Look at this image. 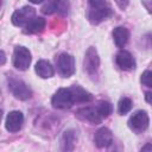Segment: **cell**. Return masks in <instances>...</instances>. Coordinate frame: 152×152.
Returning <instances> with one entry per match:
<instances>
[{"label":"cell","instance_id":"cell-11","mask_svg":"<svg viewBox=\"0 0 152 152\" xmlns=\"http://www.w3.org/2000/svg\"><path fill=\"white\" fill-rule=\"evenodd\" d=\"M115 62H116V64H118V66L120 69L126 70V71L133 70L135 68V59H134V57L131 55V52H128L126 50H120L116 53Z\"/></svg>","mask_w":152,"mask_h":152},{"label":"cell","instance_id":"cell-3","mask_svg":"<svg viewBox=\"0 0 152 152\" xmlns=\"http://www.w3.org/2000/svg\"><path fill=\"white\" fill-rule=\"evenodd\" d=\"M31 52L28 51V49H26L25 46L21 45H17L14 48L13 51V65L21 71H25L28 69L30 64H31Z\"/></svg>","mask_w":152,"mask_h":152},{"label":"cell","instance_id":"cell-1","mask_svg":"<svg viewBox=\"0 0 152 152\" xmlns=\"http://www.w3.org/2000/svg\"><path fill=\"white\" fill-rule=\"evenodd\" d=\"M8 89L14 95V97L23 100V101H25L32 96L31 88L20 78L8 77Z\"/></svg>","mask_w":152,"mask_h":152},{"label":"cell","instance_id":"cell-25","mask_svg":"<svg viewBox=\"0 0 152 152\" xmlns=\"http://www.w3.org/2000/svg\"><path fill=\"white\" fill-rule=\"evenodd\" d=\"M145 100L147 103H150L152 106V91H146L145 93Z\"/></svg>","mask_w":152,"mask_h":152},{"label":"cell","instance_id":"cell-24","mask_svg":"<svg viewBox=\"0 0 152 152\" xmlns=\"http://www.w3.org/2000/svg\"><path fill=\"white\" fill-rule=\"evenodd\" d=\"M141 2L144 5V7L147 10V12L152 14V0H141Z\"/></svg>","mask_w":152,"mask_h":152},{"label":"cell","instance_id":"cell-14","mask_svg":"<svg viewBox=\"0 0 152 152\" xmlns=\"http://www.w3.org/2000/svg\"><path fill=\"white\" fill-rule=\"evenodd\" d=\"M70 90L72 93L75 103H88L93 101V95L80 86H72L70 87Z\"/></svg>","mask_w":152,"mask_h":152},{"label":"cell","instance_id":"cell-12","mask_svg":"<svg viewBox=\"0 0 152 152\" xmlns=\"http://www.w3.org/2000/svg\"><path fill=\"white\" fill-rule=\"evenodd\" d=\"M94 142L99 148L108 147L113 142V134L107 127H101L95 132Z\"/></svg>","mask_w":152,"mask_h":152},{"label":"cell","instance_id":"cell-26","mask_svg":"<svg viewBox=\"0 0 152 152\" xmlns=\"http://www.w3.org/2000/svg\"><path fill=\"white\" fill-rule=\"evenodd\" d=\"M145 150H152V145H151V144H147L146 146H144V147L141 148V151H145Z\"/></svg>","mask_w":152,"mask_h":152},{"label":"cell","instance_id":"cell-6","mask_svg":"<svg viewBox=\"0 0 152 152\" xmlns=\"http://www.w3.org/2000/svg\"><path fill=\"white\" fill-rule=\"evenodd\" d=\"M148 115L145 110H137L131 115L128 119V127L135 132V133H141L148 127Z\"/></svg>","mask_w":152,"mask_h":152},{"label":"cell","instance_id":"cell-15","mask_svg":"<svg viewBox=\"0 0 152 152\" xmlns=\"http://www.w3.org/2000/svg\"><path fill=\"white\" fill-rule=\"evenodd\" d=\"M113 39L118 48H124L129 39V31L124 26H118L113 30Z\"/></svg>","mask_w":152,"mask_h":152},{"label":"cell","instance_id":"cell-4","mask_svg":"<svg viewBox=\"0 0 152 152\" xmlns=\"http://www.w3.org/2000/svg\"><path fill=\"white\" fill-rule=\"evenodd\" d=\"M36 17V10L31 6H24L14 11L11 17V21L15 26H26Z\"/></svg>","mask_w":152,"mask_h":152},{"label":"cell","instance_id":"cell-19","mask_svg":"<svg viewBox=\"0 0 152 152\" xmlns=\"http://www.w3.org/2000/svg\"><path fill=\"white\" fill-rule=\"evenodd\" d=\"M96 108H97V112H99V114L101 115L102 119L109 116L112 114V110H113V107L108 101H100L96 104Z\"/></svg>","mask_w":152,"mask_h":152},{"label":"cell","instance_id":"cell-5","mask_svg":"<svg viewBox=\"0 0 152 152\" xmlns=\"http://www.w3.org/2000/svg\"><path fill=\"white\" fill-rule=\"evenodd\" d=\"M57 69L58 72L63 76V77H70L74 75L75 72V59L71 55L63 52L58 56L57 61Z\"/></svg>","mask_w":152,"mask_h":152},{"label":"cell","instance_id":"cell-16","mask_svg":"<svg viewBox=\"0 0 152 152\" xmlns=\"http://www.w3.org/2000/svg\"><path fill=\"white\" fill-rule=\"evenodd\" d=\"M46 21L42 17H34L26 26H24V33L27 34H33V33H40L45 28Z\"/></svg>","mask_w":152,"mask_h":152},{"label":"cell","instance_id":"cell-20","mask_svg":"<svg viewBox=\"0 0 152 152\" xmlns=\"http://www.w3.org/2000/svg\"><path fill=\"white\" fill-rule=\"evenodd\" d=\"M131 109H132V101H131V99H128V97L120 99V101L118 103V112H119V114L120 115H125Z\"/></svg>","mask_w":152,"mask_h":152},{"label":"cell","instance_id":"cell-10","mask_svg":"<svg viewBox=\"0 0 152 152\" xmlns=\"http://www.w3.org/2000/svg\"><path fill=\"white\" fill-rule=\"evenodd\" d=\"M76 116L80 119V120H83V121H88L93 125H99L101 124V121L103 120L101 118V115L99 114L97 112V108L96 106L95 107H84V108H80L77 109V112L75 113Z\"/></svg>","mask_w":152,"mask_h":152},{"label":"cell","instance_id":"cell-7","mask_svg":"<svg viewBox=\"0 0 152 152\" xmlns=\"http://www.w3.org/2000/svg\"><path fill=\"white\" fill-rule=\"evenodd\" d=\"M83 65H84V70L89 74V75H94L96 74L99 66H100V57H99V53H97V50L94 48V46H90L86 55H84V62H83Z\"/></svg>","mask_w":152,"mask_h":152},{"label":"cell","instance_id":"cell-17","mask_svg":"<svg viewBox=\"0 0 152 152\" xmlns=\"http://www.w3.org/2000/svg\"><path fill=\"white\" fill-rule=\"evenodd\" d=\"M34 70L37 72V75L42 78H50L53 76L55 71H53V68L52 65L45 61V59H40L36 63V66H34Z\"/></svg>","mask_w":152,"mask_h":152},{"label":"cell","instance_id":"cell-8","mask_svg":"<svg viewBox=\"0 0 152 152\" xmlns=\"http://www.w3.org/2000/svg\"><path fill=\"white\" fill-rule=\"evenodd\" d=\"M23 124H24V115L19 110L10 112L5 120V127L11 133H15L20 131L23 127Z\"/></svg>","mask_w":152,"mask_h":152},{"label":"cell","instance_id":"cell-22","mask_svg":"<svg viewBox=\"0 0 152 152\" xmlns=\"http://www.w3.org/2000/svg\"><path fill=\"white\" fill-rule=\"evenodd\" d=\"M140 82L142 86L145 87H148V88H152V70H146L141 74V77H140Z\"/></svg>","mask_w":152,"mask_h":152},{"label":"cell","instance_id":"cell-23","mask_svg":"<svg viewBox=\"0 0 152 152\" xmlns=\"http://www.w3.org/2000/svg\"><path fill=\"white\" fill-rule=\"evenodd\" d=\"M114 1L119 6V8H121V10H125L129 4V0H114Z\"/></svg>","mask_w":152,"mask_h":152},{"label":"cell","instance_id":"cell-21","mask_svg":"<svg viewBox=\"0 0 152 152\" xmlns=\"http://www.w3.org/2000/svg\"><path fill=\"white\" fill-rule=\"evenodd\" d=\"M88 2L90 5V10H104L109 7L107 0H88Z\"/></svg>","mask_w":152,"mask_h":152},{"label":"cell","instance_id":"cell-13","mask_svg":"<svg viewBox=\"0 0 152 152\" xmlns=\"http://www.w3.org/2000/svg\"><path fill=\"white\" fill-rule=\"evenodd\" d=\"M88 19L91 24H100L101 21L108 19L109 17L113 15V11L110 7L104 8V10H89L88 12Z\"/></svg>","mask_w":152,"mask_h":152},{"label":"cell","instance_id":"cell-2","mask_svg":"<svg viewBox=\"0 0 152 152\" xmlns=\"http://www.w3.org/2000/svg\"><path fill=\"white\" fill-rule=\"evenodd\" d=\"M51 103L57 109L70 108L75 102L70 88H59L51 99Z\"/></svg>","mask_w":152,"mask_h":152},{"label":"cell","instance_id":"cell-9","mask_svg":"<svg viewBox=\"0 0 152 152\" xmlns=\"http://www.w3.org/2000/svg\"><path fill=\"white\" fill-rule=\"evenodd\" d=\"M69 4L66 0H46L42 7V12L44 14H52L53 12H58L62 15L68 13Z\"/></svg>","mask_w":152,"mask_h":152},{"label":"cell","instance_id":"cell-27","mask_svg":"<svg viewBox=\"0 0 152 152\" xmlns=\"http://www.w3.org/2000/svg\"><path fill=\"white\" fill-rule=\"evenodd\" d=\"M4 63H5V52L1 51V64H4Z\"/></svg>","mask_w":152,"mask_h":152},{"label":"cell","instance_id":"cell-28","mask_svg":"<svg viewBox=\"0 0 152 152\" xmlns=\"http://www.w3.org/2000/svg\"><path fill=\"white\" fill-rule=\"evenodd\" d=\"M30 2H32V4H40V2H43L44 0H28Z\"/></svg>","mask_w":152,"mask_h":152},{"label":"cell","instance_id":"cell-18","mask_svg":"<svg viewBox=\"0 0 152 152\" xmlns=\"http://www.w3.org/2000/svg\"><path fill=\"white\" fill-rule=\"evenodd\" d=\"M62 148L65 151H71L74 148L75 141H76V134L74 131H66L63 133L62 137Z\"/></svg>","mask_w":152,"mask_h":152}]
</instances>
